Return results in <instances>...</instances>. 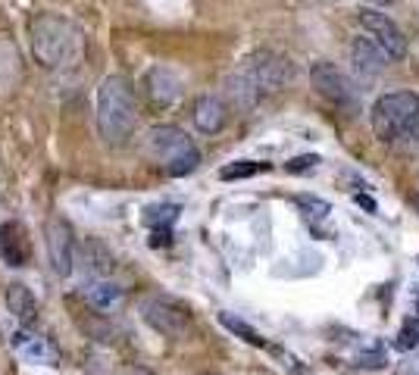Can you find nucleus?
Here are the masks:
<instances>
[{
  "label": "nucleus",
  "mask_w": 419,
  "mask_h": 375,
  "mask_svg": "<svg viewBox=\"0 0 419 375\" xmlns=\"http://www.w3.org/2000/svg\"><path fill=\"white\" fill-rule=\"evenodd\" d=\"M138 128V106L131 85L122 75H106L97 88V135L104 144L119 147Z\"/></svg>",
  "instance_id": "1"
},
{
  "label": "nucleus",
  "mask_w": 419,
  "mask_h": 375,
  "mask_svg": "<svg viewBox=\"0 0 419 375\" xmlns=\"http://www.w3.org/2000/svg\"><path fill=\"white\" fill-rule=\"evenodd\" d=\"M319 166V156L316 153H304V156H294L291 162H288V172H294V175H300V172H310V169H316Z\"/></svg>",
  "instance_id": "24"
},
{
  "label": "nucleus",
  "mask_w": 419,
  "mask_h": 375,
  "mask_svg": "<svg viewBox=\"0 0 419 375\" xmlns=\"http://www.w3.org/2000/svg\"><path fill=\"white\" fill-rule=\"evenodd\" d=\"M310 81H313V91H316L319 97H325L329 103H335L338 110H356V88L350 85V78L335 62H329V60L313 62Z\"/></svg>",
  "instance_id": "7"
},
{
  "label": "nucleus",
  "mask_w": 419,
  "mask_h": 375,
  "mask_svg": "<svg viewBox=\"0 0 419 375\" xmlns=\"http://www.w3.org/2000/svg\"><path fill=\"white\" fill-rule=\"evenodd\" d=\"M206 375H213V372H206Z\"/></svg>",
  "instance_id": "30"
},
{
  "label": "nucleus",
  "mask_w": 419,
  "mask_h": 375,
  "mask_svg": "<svg viewBox=\"0 0 419 375\" xmlns=\"http://www.w3.org/2000/svg\"><path fill=\"white\" fill-rule=\"evenodd\" d=\"M388 60H391V56L385 53V47H381L372 35H360L350 44V62H354V72L360 75V78L381 75L388 69Z\"/></svg>",
  "instance_id": "11"
},
{
  "label": "nucleus",
  "mask_w": 419,
  "mask_h": 375,
  "mask_svg": "<svg viewBox=\"0 0 419 375\" xmlns=\"http://www.w3.org/2000/svg\"><path fill=\"white\" fill-rule=\"evenodd\" d=\"M119 375H154V372H150V369H144V366H125Z\"/></svg>",
  "instance_id": "27"
},
{
  "label": "nucleus",
  "mask_w": 419,
  "mask_h": 375,
  "mask_svg": "<svg viewBox=\"0 0 419 375\" xmlns=\"http://www.w3.org/2000/svg\"><path fill=\"white\" fill-rule=\"evenodd\" d=\"M175 216H179V206L163 203V206H150V210L144 212V222L147 225H169V222H175Z\"/></svg>",
  "instance_id": "22"
},
{
  "label": "nucleus",
  "mask_w": 419,
  "mask_h": 375,
  "mask_svg": "<svg viewBox=\"0 0 419 375\" xmlns=\"http://www.w3.org/2000/svg\"><path fill=\"white\" fill-rule=\"evenodd\" d=\"M31 53L35 62L44 69H60L79 60L81 53V38L66 19L44 12L31 22Z\"/></svg>",
  "instance_id": "2"
},
{
  "label": "nucleus",
  "mask_w": 419,
  "mask_h": 375,
  "mask_svg": "<svg viewBox=\"0 0 419 375\" xmlns=\"http://www.w3.org/2000/svg\"><path fill=\"white\" fill-rule=\"evenodd\" d=\"M413 203H416V210H419V197H416V200H413Z\"/></svg>",
  "instance_id": "29"
},
{
  "label": "nucleus",
  "mask_w": 419,
  "mask_h": 375,
  "mask_svg": "<svg viewBox=\"0 0 419 375\" xmlns=\"http://www.w3.org/2000/svg\"><path fill=\"white\" fill-rule=\"evenodd\" d=\"M269 169V162H254V160H238V162H229V166L219 169V178L222 181H235V178H250V175L263 172Z\"/></svg>",
  "instance_id": "20"
},
{
  "label": "nucleus",
  "mask_w": 419,
  "mask_h": 375,
  "mask_svg": "<svg viewBox=\"0 0 419 375\" xmlns=\"http://www.w3.org/2000/svg\"><path fill=\"white\" fill-rule=\"evenodd\" d=\"M3 300H6V310H10L22 325H28V322H35V319H38V300H35V294L22 285V281H13V285L6 288Z\"/></svg>",
  "instance_id": "17"
},
{
  "label": "nucleus",
  "mask_w": 419,
  "mask_h": 375,
  "mask_svg": "<svg viewBox=\"0 0 419 375\" xmlns=\"http://www.w3.org/2000/svg\"><path fill=\"white\" fill-rule=\"evenodd\" d=\"M225 97H229V103L235 106V110L247 112V110H254V106L260 103L263 94H260V88L238 69V72H231L229 78H225Z\"/></svg>",
  "instance_id": "15"
},
{
  "label": "nucleus",
  "mask_w": 419,
  "mask_h": 375,
  "mask_svg": "<svg viewBox=\"0 0 419 375\" xmlns=\"http://www.w3.org/2000/svg\"><path fill=\"white\" fill-rule=\"evenodd\" d=\"M369 122L379 141L397 144L400 138H410L419 125V94L413 91H391L381 94L369 110Z\"/></svg>",
  "instance_id": "3"
},
{
  "label": "nucleus",
  "mask_w": 419,
  "mask_h": 375,
  "mask_svg": "<svg viewBox=\"0 0 419 375\" xmlns=\"http://www.w3.org/2000/svg\"><path fill=\"white\" fill-rule=\"evenodd\" d=\"M19 81H22V56L10 38L0 35V94L16 91Z\"/></svg>",
  "instance_id": "16"
},
{
  "label": "nucleus",
  "mask_w": 419,
  "mask_h": 375,
  "mask_svg": "<svg viewBox=\"0 0 419 375\" xmlns=\"http://www.w3.org/2000/svg\"><path fill=\"white\" fill-rule=\"evenodd\" d=\"M219 322H222L229 331H235L238 338H244V341H247V344H254V347H263V344H266L260 335H256V328H250L247 322H241V319L229 316V312H222V316H219Z\"/></svg>",
  "instance_id": "21"
},
{
  "label": "nucleus",
  "mask_w": 419,
  "mask_h": 375,
  "mask_svg": "<svg viewBox=\"0 0 419 375\" xmlns=\"http://www.w3.org/2000/svg\"><path fill=\"white\" fill-rule=\"evenodd\" d=\"M297 203L306 210V216H316V219H325L329 216V203L319 197H297Z\"/></svg>",
  "instance_id": "25"
},
{
  "label": "nucleus",
  "mask_w": 419,
  "mask_h": 375,
  "mask_svg": "<svg viewBox=\"0 0 419 375\" xmlns=\"http://www.w3.org/2000/svg\"><path fill=\"white\" fill-rule=\"evenodd\" d=\"M44 244H47V260L54 275L66 278L75 266V238L72 228H69L63 219H47L44 225Z\"/></svg>",
  "instance_id": "8"
},
{
  "label": "nucleus",
  "mask_w": 419,
  "mask_h": 375,
  "mask_svg": "<svg viewBox=\"0 0 419 375\" xmlns=\"http://www.w3.org/2000/svg\"><path fill=\"white\" fill-rule=\"evenodd\" d=\"M147 156L154 162H160L172 178H181V175H191L194 169L200 166V150L179 125H154L147 131Z\"/></svg>",
  "instance_id": "4"
},
{
  "label": "nucleus",
  "mask_w": 419,
  "mask_h": 375,
  "mask_svg": "<svg viewBox=\"0 0 419 375\" xmlns=\"http://www.w3.org/2000/svg\"><path fill=\"white\" fill-rule=\"evenodd\" d=\"M0 256L6 266L19 269L28 262V238L19 222H3L0 225Z\"/></svg>",
  "instance_id": "13"
},
{
  "label": "nucleus",
  "mask_w": 419,
  "mask_h": 375,
  "mask_svg": "<svg viewBox=\"0 0 419 375\" xmlns=\"http://www.w3.org/2000/svg\"><path fill=\"white\" fill-rule=\"evenodd\" d=\"M241 72L260 88V94H275L294 81V62L275 50H256L241 62Z\"/></svg>",
  "instance_id": "6"
},
{
  "label": "nucleus",
  "mask_w": 419,
  "mask_h": 375,
  "mask_svg": "<svg viewBox=\"0 0 419 375\" xmlns=\"http://www.w3.org/2000/svg\"><path fill=\"white\" fill-rule=\"evenodd\" d=\"M181 88H185L181 78L169 66H150L141 78V91L154 110H169V106H175L181 97Z\"/></svg>",
  "instance_id": "9"
},
{
  "label": "nucleus",
  "mask_w": 419,
  "mask_h": 375,
  "mask_svg": "<svg viewBox=\"0 0 419 375\" xmlns=\"http://www.w3.org/2000/svg\"><path fill=\"white\" fill-rule=\"evenodd\" d=\"M356 19H360L363 31H366V35H372L375 41L385 47V53L391 56V60H404V56H406V38H404V31H400L397 25L385 16V12L363 10Z\"/></svg>",
  "instance_id": "10"
},
{
  "label": "nucleus",
  "mask_w": 419,
  "mask_h": 375,
  "mask_svg": "<svg viewBox=\"0 0 419 375\" xmlns=\"http://www.w3.org/2000/svg\"><path fill=\"white\" fill-rule=\"evenodd\" d=\"M397 344L400 347H419V316L404 322V328H400V335H397Z\"/></svg>",
  "instance_id": "23"
},
{
  "label": "nucleus",
  "mask_w": 419,
  "mask_h": 375,
  "mask_svg": "<svg viewBox=\"0 0 419 375\" xmlns=\"http://www.w3.org/2000/svg\"><path fill=\"white\" fill-rule=\"evenodd\" d=\"M81 256H85V266H88V272H91V275H106L113 269L110 250H104V244H97V241L81 244Z\"/></svg>",
  "instance_id": "19"
},
{
  "label": "nucleus",
  "mask_w": 419,
  "mask_h": 375,
  "mask_svg": "<svg viewBox=\"0 0 419 375\" xmlns=\"http://www.w3.org/2000/svg\"><path fill=\"white\" fill-rule=\"evenodd\" d=\"M141 319L154 331L172 338V341H188L194 335V319L181 303L172 297H147L141 300Z\"/></svg>",
  "instance_id": "5"
},
{
  "label": "nucleus",
  "mask_w": 419,
  "mask_h": 375,
  "mask_svg": "<svg viewBox=\"0 0 419 375\" xmlns=\"http://www.w3.org/2000/svg\"><path fill=\"white\" fill-rule=\"evenodd\" d=\"M363 3H369V6H385V3H391V0H363Z\"/></svg>",
  "instance_id": "28"
},
{
  "label": "nucleus",
  "mask_w": 419,
  "mask_h": 375,
  "mask_svg": "<svg viewBox=\"0 0 419 375\" xmlns=\"http://www.w3.org/2000/svg\"><path fill=\"white\" fill-rule=\"evenodd\" d=\"M13 347L31 362H54V350L47 347V341L38 335H28V331H16L13 335Z\"/></svg>",
  "instance_id": "18"
},
{
  "label": "nucleus",
  "mask_w": 419,
  "mask_h": 375,
  "mask_svg": "<svg viewBox=\"0 0 419 375\" xmlns=\"http://www.w3.org/2000/svg\"><path fill=\"white\" fill-rule=\"evenodd\" d=\"M191 119H194V125H197V131L216 135V131H222L225 122H229V106H225V100L216 97V94H204V97L194 100Z\"/></svg>",
  "instance_id": "12"
},
{
  "label": "nucleus",
  "mask_w": 419,
  "mask_h": 375,
  "mask_svg": "<svg viewBox=\"0 0 419 375\" xmlns=\"http://www.w3.org/2000/svg\"><path fill=\"white\" fill-rule=\"evenodd\" d=\"M81 297L94 306V310H116L122 303V288L116 281H110L106 275H91V281H85Z\"/></svg>",
  "instance_id": "14"
},
{
  "label": "nucleus",
  "mask_w": 419,
  "mask_h": 375,
  "mask_svg": "<svg viewBox=\"0 0 419 375\" xmlns=\"http://www.w3.org/2000/svg\"><path fill=\"white\" fill-rule=\"evenodd\" d=\"M354 200H356V203H360V206H363V210H369V212H375V200H372V197H366V194H356V197H354Z\"/></svg>",
  "instance_id": "26"
}]
</instances>
